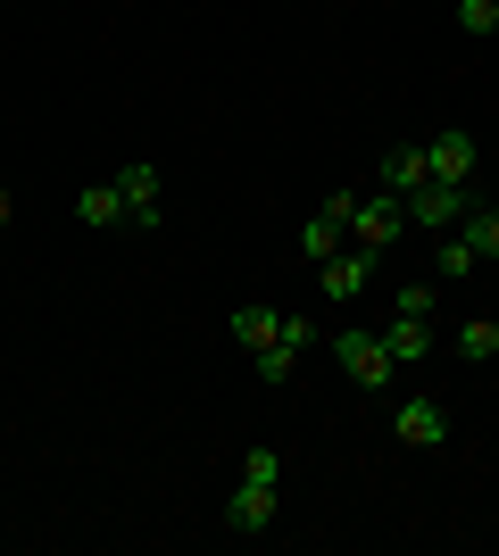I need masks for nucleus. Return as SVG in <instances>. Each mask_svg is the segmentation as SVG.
<instances>
[{
	"instance_id": "18",
	"label": "nucleus",
	"mask_w": 499,
	"mask_h": 556,
	"mask_svg": "<svg viewBox=\"0 0 499 556\" xmlns=\"http://www.w3.org/2000/svg\"><path fill=\"white\" fill-rule=\"evenodd\" d=\"M9 216H17V200H9V166H0V225H9Z\"/></svg>"
},
{
	"instance_id": "10",
	"label": "nucleus",
	"mask_w": 499,
	"mask_h": 556,
	"mask_svg": "<svg viewBox=\"0 0 499 556\" xmlns=\"http://www.w3.org/2000/svg\"><path fill=\"white\" fill-rule=\"evenodd\" d=\"M425 166L441 175V184H475V175H483V150H475V134H433L425 141Z\"/></svg>"
},
{
	"instance_id": "1",
	"label": "nucleus",
	"mask_w": 499,
	"mask_h": 556,
	"mask_svg": "<svg viewBox=\"0 0 499 556\" xmlns=\"http://www.w3.org/2000/svg\"><path fill=\"white\" fill-rule=\"evenodd\" d=\"M225 332L241 341V357H250L259 382H275V391H284L291 374H300V357L316 349V316H300V307H266V300H241Z\"/></svg>"
},
{
	"instance_id": "5",
	"label": "nucleus",
	"mask_w": 499,
	"mask_h": 556,
	"mask_svg": "<svg viewBox=\"0 0 499 556\" xmlns=\"http://www.w3.org/2000/svg\"><path fill=\"white\" fill-rule=\"evenodd\" d=\"M366 282H375V250H358V241H341V250L316 266V291H325L333 307H358V300H366Z\"/></svg>"
},
{
	"instance_id": "3",
	"label": "nucleus",
	"mask_w": 499,
	"mask_h": 556,
	"mask_svg": "<svg viewBox=\"0 0 499 556\" xmlns=\"http://www.w3.org/2000/svg\"><path fill=\"white\" fill-rule=\"evenodd\" d=\"M333 357H341V374H350L358 391H391L400 382V357H391V341L383 332H333Z\"/></svg>"
},
{
	"instance_id": "12",
	"label": "nucleus",
	"mask_w": 499,
	"mask_h": 556,
	"mask_svg": "<svg viewBox=\"0 0 499 556\" xmlns=\"http://www.w3.org/2000/svg\"><path fill=\"white\" fill-rule=\"evenodd\" d=\"M416 184H433V166H425V141H400V150H383V191H391V200H408Z\"/></svg>"
},
{
	"instance_id": "2",
	"label": "nucleus",
	"mask_w": 499,
	"mask_h": 556,
	"mask_svg": "<svg viewBox=\"0 0 499 556\" xmlns=\"http://www.w3.org/2000/svg\"><path fill=\"white\" fill-rule=\"evenodd\" d=\"M275 507H284V457L275 448H250V465H241L234 498H225V532H275Z\"/></svg>"
},
{
	"instance_id": "8",
	"label": "nucleus",
	"mask_w": 499,
	"mask_h": 556,
	"mask_svg": "<svg viewBox=\"0 0 499 556\" xmlns=\"http://www.w3.org/2000/svg\"><path fill=\"white\" fill-rule=\"evenodd\" d=\"M350 200H358V191H333L325 208H316L309 225H300V257H309V266H325V257L341 250V241H350Z\"/></svg>"
},
{
	"instance_id": "14",
	"label": "nucleus",
	"mask_w": 499,
	"mask_h": 556,
	"mask_svg": "<svg viewBox=\"0 0 499 556\" xmlns=\"http://www.w3.org/2000/svg\"><path fill=\"white\" fill-rule=\"evenodd\" d=\"M75 225H92V232L125 225V191L117 184H84V191H75Z\"/></svg>"
},
{
	"instance_id": "7",
	"label": "nucleus",
	"mask_w": 499,
	"mask_h": 556,
	"mask_svg": "<svg viewBox=\"0 0 499 556\" xmlns=\"http://www.w3.org/2000/svg\"><path fill=\"white\" fill-rule=\"evenodd\" d=\"M391 432H400V448H441V441H450V407H441L433 391H416V399H400Z\"/></svg>"
},
{
	"instance_id": "6",
	"label": "nucleus",
	"mask_w": 499,
	"mask_h": 556,
	"mask_svg": "<svg viewBox=\"0 0 499 556\" xmlns=\"http://www.w3.org/2000/svg\"><path fill=\"white\" fill-rule=\"evenodd\" d=\"M400 232H408V208L391 200V191H375V200L358 191V200H350V241H358V250H375V257H383Z\"/></svg>"
},
{
	"instance_id": "13",
	"label": "nucleus",
	"mask_w": 499,
	"mask_h": 556,
	"mask_svg": "<svg viewBox=\"0 0 499 556\" xmlns=\"http://www.w3.org/2000/svg\"><path fill=\"white\" fill-rule=\"evenodd\" d=\"M475 266H483V250H475V241H466V232L450 225V232H441V250H433V282L450 291V282H466Z\"/></svg>"
},
{
	"instance_id": "15",
	"label": "nucleus",
	"mask_w": 499,
	"mask_h": 556,
	"mask_svg": "<svg viewBox=\"0 0 499 556\" xmlns=\"http://www.w3.org/2000/svg\"><path fill=\"white\" fill-rule=\"evenodd\" d=\"M450 349L466 357V366H499V325H491V316H475V325L450 332Z\"/></svg>"
},
{
	"instance_id": "4",
	"label": "nucleus",
	"mask_w": 499,
	"mask_h": 556,
	"mask_svg": "<svg viewBox=\"0 0 499 556\" xmlns=\"http://www.w3.org/2000/svg\"><path fill=\"white\" fill-rule=\"evenodd\" d=\"M400 208H408V225H416V232H450L458 216L475 208V184H441V175H433V184H416V191H408Z\"/></svg>"
},
{
	"instance_id": "9",
	"label": "nucleus",
	"mask_w": 499,
	"mask_h": 556,
	"mask_svg": "<svg viewBox=\"0 0 499 556\" xmlns=\"http://www.w3.org/2000/svg\"><path fill=\"white\" fill-rule=\"evenodd\" d=\"M117 191H125V225H159V216H166V175L150 159L117 166Z\"/></svg>"
},
{
	"instance_id": "11",
	"label": "nucleus",
	"mask_w": 499,
	"mask_h": 556,
	"mask_svg": "<svg viewBox=\"0 0 499 556\" xmlns=\"http://www.w3.org/2000/svg\"><path fill=\"white\" fill-rule=\"evenodd\" d=\"M433 332H441L433 316H400V307H391V325H383V341H391L400 374H408V366H425V357H433Z\"/></svg>"
},
{
	"instance_id": "17",
	"label": "nucleus",
	"mask_w": 499,
	"mask_h": 556,
	"mask_svg": "<svg viewBox=\"0 0 499 556\" xmlns=\"http://www.w3.org/2000/svg\"><path fill=\"white\" fill-rule=\"evenodd\" d=\"M391 307H400V316H433V307H441V282H400V300H391Z\"/></svg>"
},
{
	"instance_id": "16",
	"label": "nucleus",
	"mask_w": 499,
	"mask_h": 556,
	"mask_svg": "<svg viewBox=\"0 0 499 556\" xmlns=\"http://www.w3.org/2000/svg\"><path fill=\"white\" fill-rule=\"evenodd\" d=\"M458 34H499V0H458Z\"/></svg>"
}]
</instances>
